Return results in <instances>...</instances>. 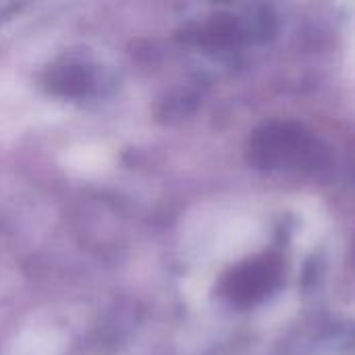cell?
Masks as SVG:
<instances>
[{"mask_svg": "<svg viewBox=\"0 0 355 355\" xmlns=\"http://www.w3.org/2000/svg\"><path fill=\"white\" fill-rule=\"evenodd\" d=\"M50 87L64 96H81L92 87V75L83 64L67 62L52 73Z\"/></svg>", "mask_w": 355, "mask_h": 355, "instance_id": "obj_1", "label": "cell"}]
</instances>
